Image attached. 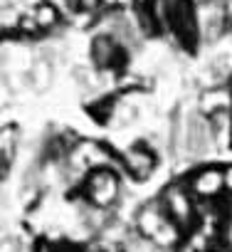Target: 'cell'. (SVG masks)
Listing matches in <instances>:
<instances>
[{
    "instance_id": "obj_1",
    "label": "cell",
    "mask_w": 232,
    "mask_h": 252,
    "mask_svg": "<svg viewBox=\"0 0 232 252\" xmlns=\"http://www.w3.org/2000/svg\"><path fill=\"white\" fill-rule=\"evenodd\" d=\"M161 203H163V208H166V213L171 215V220L185 232V235H190L200 222V205H198V200L193 198V193H190V188H188V183L185 181H171L163 190H161Z\"/></svg>"
},
{
    "instance_id": "obj_2",
    "label": "cell",
    "mask_w": 232,
    "mask_h": 252,
    "mask_svg": "<svg viewBox=\"0 0 232 252\" xmlns=\"http://www.w3.org/2000/svg\"><path fill=\"white\" fill-rule=\"evenodd\" d=\"M82 198L87 205L111 210L121 198V176L116 168H94L82 181Z\"/></svg>"
},
{
    "instance_id": "obj_3",
    "label": "cell",
    "mask_w": 232,
    "mask_h": 252,
    "mask_svg": "<svg viewBox=\"0 0 232 252\" xmlns=\"http://www.w3.org/2000/svg\"><path fill=\"white\" fill-rule=\"evenodd\" d=\"M129 55L131 52L114 35H106V32H94V37L89 42V60L101 72H116L119 67L126 64Z\"/></svg>"
},
{
    "instance_id": "obj_4",
    "label": "cell",
    "mask_w": 232,
    "mask_h": 252,
    "mask_svg": "<svg viewBox=\"0 0 232 252\" xmlns=\"http://www.w3.org/2000/svg\"><path fill=\"white\" fill-rule=\"evenodd\" d=\"M185 183L198 203H215L225 193V168L215 163H205L195 168L185 178Z\"/></svg>"
},
{
    "instance_id": "obj_5",
    "label": "cell",
    "mask_w": 232,
    "mask_h": 252,
    "mask_svg": "<svg viewBox=\"0 0 232 252\" xmlns=\"http://www.w3.org/2000/svg\"><path fill=\"white\" fill-rule=\"evenodd\" d=\"M119 158H121V168H124V173L131 176L136 183H146V181L153 176L156 166H158V156H156V151H153L148 144H144V141L129 146Z\"/></svg>"
},
{
    "instance_id": "obj_6",
    "label": "cell",
    "mask_w": 232,
    "mask_h": 252,
    "mask_svg": "<svg viewBox=\"0 0 232 252\" xmlns=\"http://www.w3.org/2000/svg\"><path fill=\"white\" fill-rule=\"evenodd\" d=\"M168 222H171V215L166 213V208H163L161 198L144 203V205L136 210V218H134L136 232H139L141 237L151 240V242L156 240V235H158V232H161Z\"/></svg>"
},
{
    "instance_id": "obj_7",
    "label": "cell",
    "mask_w": 232,
    "mask_h": 252,
    "mask_svg": "<svg viewBox=\"0 0 232 252\" xmlns=\"http://www.w3.org/2000/svg\"><path fill=\"white\" fill-rule=\"evenodd\" d=\"M198 111L203 116H215L220 111H232V92H230V87L220 84V87L203 89V94L198 99Z\"/></svg>"
},
{
    "instance_id": "obj_8",
    "label": "cell",
    "mask_w": 232,
    "mask_h": 252,
    "mask_svg": "<svg viewBox=\"0 0 232 252\" xmlns=\"http://www.w3.org/2000/svg\"><path fill=\"white\" fill-rule=\"evenodd\" d=\"M18 149H20V126L18 124H5L3 131H0V163H3L0 166V176L3 178L10 176Z\"/></svg>"
},
{
    "instance_id": "obj_9",
    "label": "cell",
    "mask_w": 232,
    "mask_h": 252,
    "mask_svg": "<svg viewBox=\"0 0 232 252\" xmlns=\"http://www.w3.org/2000/svg\"><path fill=\"white\" fill-rule=\"evenodd\" d=\"M30 13L35 18V23L40 25L42 35H52L55 30H59V25L64 23V13L59 10L57 3H52V0H37V3L30 5Z\"/></svg>"
},
{
    "instance_id": "obj_10",
    "label": "cell",
    "mask_w": 232,
    "mask_h": 252,
    "mask_svg": "<svg viewBox=\"0 0 232 252\" xmlns=\"http://www.w3.org/2000/svg\"><path fill=\"white\" fill-rule=\"evenodd\" d=\"M28 79H30V89L47 92L52 87V82H55V64H52V60L47 55H37Z\"/></svg>"
},
{
    "instance_id": "obj_11",
    "label": "cell",
    "mask_w": 232,
    "mask_h": 252,
    "mask_svg": "<svg viewBox=\"0 0 232 252\" xmlns=\"http://www.w3.org/2000/svg\"><path fill=\"white\" fill-rule=\"evenodd\" d=\"M25 5L20 3H5L3 10H0V30H3V37L5 40H18V32H20V23L25 18Z\"/></svg>"
},
{
    "instance_id": "obj_12",
    "label": "cell",
    "mask_w": 232,
    "mask_h": 252,
    "mask_svg": "<svg viewBox=\"0 0 232 252\" xmlns=\"http://www.w3.org/2000/svg\"><path fill=\"white\" fill-rule=\"evenodd\" d=\"M222 168H225V193L232 195V163H227Z\"/></svg>"
},
{
    "instance_id": "obj_13",
    "label": "cell",
    "mask_w": 232,
    "mask_h": 252,
    "mask_svg": "<svg viewBox=\"0 0 232 252\" xmlns=\"http://www.w3.org/2000/svg\"><path fill=\"white\" fill-rule=\"evenodd\" d=\"M227 87H230V92H232V74H230V79H227Z\"/></svg>"
},
{
    "instance_id": "obj_14",
    "label": "cell",
    "mask_w": 232,
    "mask_h": 252,
    "mask_svg": "<svg viewBox=\"0 0 232 252\" xmlns=\"http://www.w3.org/2000/svg\"><path fill=\"white\" fill-rule=\"evenodd\" d=\"M230 149H232V134H230Z\"/></svg>"
}]
</instances>
